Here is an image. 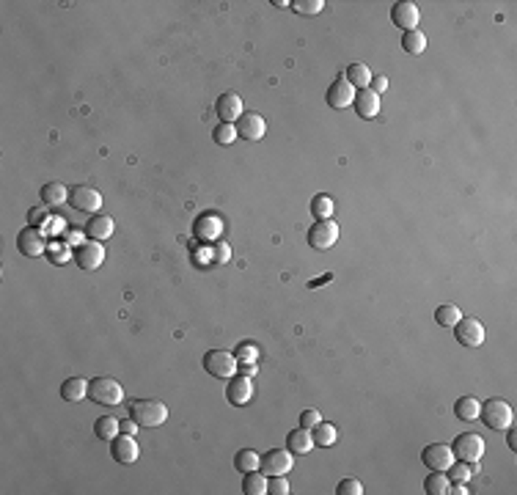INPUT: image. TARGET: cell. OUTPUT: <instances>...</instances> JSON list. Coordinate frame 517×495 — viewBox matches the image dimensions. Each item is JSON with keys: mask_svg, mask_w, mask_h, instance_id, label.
<instances>
[{"mask_svg": "<svg viewBox=\"0 0 517 495\" xmlns=\"http://www.w3.org/2000/svg\"><path fill=\"white\" fill-rule=\"evenodd\" d=\"M129 418L140 426H162L168 421V407L157 399H135L129 402Z\"/></svg>", "mask_w": 517, "mask_h": 495, "instance_id": "cell-1", "label": "cell"}, {"mask_svg": "<svg viewBox=\"0 0 517 495\" xmlns=\"http://www.w3.org/2000/svg\"><path fill=\"white\" fill-rule=\"evenodd\" d=\"M479 418H481V421H484V426H490V429H506V426H512L514 413H512L509 402H503V399H498V396H495V399L481 402Z\"/></svg>", "mask_w": 517, "mask_h": 495, "instance_id": "cell-2", "label": "cell"}, {"mask_svg": "<svg viewBox=\"0 0 517 495\" xmlns=\"http://www.w3.org/2000/svg\"><path fill=\"white\" fill-rule=\"evenodd\" d=\"M204 369H207V374H212L218 380H231L240 369V361H237V355H231L226 350H212L204 355Z\"/></svg>", "mask_w": 517, "mask_h": 495, "instance_id": "cell-3", "label": "cell"}, {"mask_svg": "<svg viewBox=\"0 0 517 495\" xmlns=\"http://www.w3.org/2000/svg\"><path fill=\"white\" fill-rule=\"evenodd\" d=\"M88 396H91L97 405L116 407V405L124 402V388H121L113 377H94V380H91V388H88Z\"/></svg>", "mask_w": 517, "mask_h": 495, "instance_id": "cell-4", "label": "cell"}, {"mask_svg": "<svg viewBox=\"0 0 517 495\" xmlns=\"http://www.w3.org/2000/svg\"><path fill=\"white\" fill-rule=\"evenodd\" d=\"M292 468H294V454L289 448H270L262 454L259 470L264 476H286Z\"/></svg>", "mask_w": 517, "mask_h": 495, "instance_id": "cell-5", "label": "cell"}, {"mask_svg": "<svg viewBox=\"0 0 517 495\" xmlns=\"http://www.w3.org/2000/svg\"><path fill=\"white\" fill-rule=\"evenodd\" d=\"M338 242V223L330 220H316L308 228V245L316 248V251H330V248Z\"/></svg>", "mask_w": 517, "mask_h": 495, "instance_id": "cell-6", "label": "cell"}, {"mask_svg": "<svg viewBox=\"0 0 517 495\" xmlns=\"http://www.w3.org/2000/svg\"><path fill=\"white\" fill-rule=\"evenodd\" d=\"M451 451H454V457L462 459V462H479L481 454H484V440H481V435H476V432H462V435H457V440L451 443Z\"/></svg>", "mask_w": 517, "mask_h": 495, "instance_id": "cell-7", "label": "cell"}, {"mask_svg": "<svg viewBox=\"0 0 517 495\" xmlns=\"http://www.w3.org/2000/svg\"><path fill=\"white\" fill-rule=\"evenodd\" d=\"M69 206H75L77 212H91L97 215L102 209V193L88 187V184H77L69 190Z\"/></svg>", "mask_w": 517, "mask_h": 495, "instance_id": "cell-8", "label": "cell"}, {"mask_svg": "<svg viewBox=\"0 0 517 495\" xmlns=\"http://www.w3.org/2000/svg\"><path fill=\"white\" fill-rule=\"evenodd\" d=\"M75 262H77L83 270H99L102 262H105V248H102V242L86 239V242L75 245Z\"/></svg>", "mask_w": 517, "mask_h": 495, "instance_id": "cell-9", "label": "cell"}, {"mask_svg": "<svg viewBox=\"0 0 517 495\" xmlns=\"http://www.w3.org/2000/svg\"><path fill=\"white\" fill-rule=\"evenodd\" d=\"M454 336L462 347H481L484 344V325L476 317H462L454 325Z\"/></svg>", "mask_w": 517, "mask_h": 495, "instance_id": "cell-10", "label": "cell"}, {"mask_svg": "<svg viewBox=\"0 0 517 495\" xmlns=\"http://www.w3.org/2000/svg\"><path fill=\"white\" fill-rule=\"evenodd\" d=\"M454 459H457V457H454L451 446H446V443H429V446H424V451H421V462H424L429 470H449Z\"/></svg>", "mask_w": 517, "mask_h": 495, "instance_id": "cell-11", "label": "cell"}, {"mask_svg": "<svg viewBox=\"0 0 517 495\" xmlns=\"http://www.w3.org/2000/svg\"><path fill=\"white\" fill-rule=\"evenodd\" d=\"M17 248H20L23 256L36 259V256L47 254V239H45V234H42L39 228L28 226V228H23V231L17 234Z\"/></svg>", "mask_w": 517, "mask_h": 495, "instance_id": "cell-12", "label": "cell"}, {"mask_svg": "<svg viewBox=\"0 0 517 495\" xmlns=\"http://www.w3.org/2000/svg\"><path fill=\"white\" fill-rule=\"evenodd\" d=\"M110 454L118 465H132L138 457H140V448L135 443V435H124L118 432L113 440H110Z\"/></svg>", "mask_w": 517, "mask_h": 495, "instance_id": "cell-13", "label": "cell"}, {"mask_svg": "<svg viewBox=\"0 0 517 495\" xmlns=\"http://www.w3.org/2000/svg\"><path fill=\"white\" fill-rule=\"evenodd\" d=\"M234 127H237V138L242 141H262L267 135V121L259 113H242Z\"/></svg>", "mask_w": 517, "mask_h": 495, "instance_id": "cell-14", "label": "cell"}, {"mask_svg": "<svg viewBox=\"0 0 517 495\" xmlns=\"http://www.w3.org/2000/svg\"><path fill=\"white\" fill-rule=\"evenodd\" d=\"M391 20L396 28H402L405 34L407 31H418V20H421V12L416 3H410V0H402V3H396L391 9Z\"/></svg>", "mask_w": 517, "mask_h": 495, "instance_id": "cell-15", "label": "cell"}, {"mask_svg": "<svg viewBox=\"0 0 517 495\" xmlns=\"http://www.w3.org/2000/svg\"><path fill=\"white\" fill-rule=\"evenodd\" d=\"M215 113L220 116V121H226V124H234L245 110H242V99H240V94H234V91H226V94H220L218 97V102H215Z\"/></svg>", "mask_w": 517, "mask_h": 495, "instance_id": "cell-16", "label": "cell"}, {"mask_svg": "<svg viewBox=\"0 0 517 495\" xmlns=\"http://www.w3.org/2000/svg\"><path fill=\"white\" fill-rule=\"evenodd\" d=\"M353 99H355V88H353L347 80H344V77H338V80L330 83V88H327V105H330V108L344 110V108L353 105Z\"/></svg>", "mask_w": 517, "mask_h": 495, "instance_id": "cell-17", "label": "cell"}, {"mask_svg": "<svg viewBox=\"0 0 517 495\" xmlns=\"http://www.w3.org/2000/svg\"><path fill=\"white\" fill-rule=\"evenodd\" d=\"M353 108H355V113H358L361 119H375V116L380 113L383 102H380V94H375L372 88H361V91H355Z\"/></svg>", "mask_w": 517, "mask_h": 495, "instance_id": "cell-18", "label": "cell"}, {"mask_svg": "<svg viewBox=\"0 0 517 495\" xmlns=\"http://www.w3.org/2000/svg\"><path fill=\"white\" fill-rule=\"evenodd\" d=\"M251 396H253V383H251V377H231L229 380V388H226V399L234 405V407H242V405H248L251 402Z\"/></svg>", "mask_w": 517, "mask_h": 495, "instance_id": "cell-19", "label": "cell"}, {"mask_svg": "<svg viewBox=\"0 0 517 495\" xmlns=\"http://www.w3.org/2000/svg\"><path fill=\"white\" fill-rule=\"evenodd\" d=\"M113 231H116V223H113V217H108V215H94V217L86 223L88 239H97V242H105L108 237H113Z\"/></svg>", "mask_w": 517, "mask_h": 495, "instance_id": "cell-20", "label": "cell"}, {"mask_svg": "<svg viewBox=\"0 0 517 495\" xmlns=\"http://www.w3.org/2000/svg\"><path fill=\"white\" fill-rule=\"evenodd\" d=\"M286 448H289L292 454H308V451L314 448V435H311V429H305V426L292 429V432L286 435Z\"/></svg>", "mask_w": 517, "mask_h": 495, "instance_id": "cell-21", "label": "cell"}, {"mask_svg": "<svg viewBox=\"0 0 517 495\" xmlns=\"http://www.w3.org/2000/svg\"><path fill=\"white\" fill-rule=\"evenodd\" d=\"M66 201H69V190H66L64 182H47V184L42 187V204H45L47 209H55V206H61V204H66Z\"/></svg>", "mask_w": 517, "mask_h": 495, "instance_id": "cell-22", "label": "cell"}, {"mask_svg": "<svg viewBox=\"0 0 517 495\" xmlns=\"http://www.w3.org/2000/svg\"><path fill=\"white\" fill-rule=\"evenodd\" d=\"M220 231H223V220L215 217V215H204V217L196 223V237L204 239V242H218Z\"/></svg>", "mask_w": 517, "mask_h": 495, "instance_id": "cell-23", "label": "cell"}, {"mask_svg": "<svg viewBox=\"0 0 517 495\" xmlns=\"http://www.w3.org/2000/svg\"><path fill=\"white\" fill-rule=\"evenodd\" d=\"M88 388H91L88 380H83V377H69V380L61 385V396H64L66 402H83V399L88 396Z\"/></svg>", "mask_w": 517, "mask_h": 495, "instance_id": "cell-24", "label": "cell"}, {"mask_svg": "<svg viewBox=\"0 0 517 495\" xmlns=\"http://www.w3.org/2000/svg\"><path fill=\"white\" fill-rule=\"evenodd\" d=\"M344 80H347L355 91H361V88H369V83H372V69L369 67H364V64H350L347 67V72L341 75Z\"/></svg>", "mask_w": 517, "mask_h": 495, "instance_id": "cell-25", "label": "cell"}, {"mask_svg": "<svg viewBox=\"0 0 517 495\" xmlns=\"http://www.w3.org/2000/svg\"><path fill=\"white\" fill-rule=\"evenodd\" d=\"M479 410H481V402H479L476 396H462V399H457V405H454V415H457L459 421H476V418H479Z\"/></svg>", "mask_w": 517, "mask_h": 495, "instance_id": "cell-26", "label": "cell"}, {"mask_svg": "<svg viewBox=\"0 0 517 495\" xmlns=\"http://www.w3.org/2000/svg\"><path fill=\"white\" fill-rule=\"evenodd\" d=\"M94 432H97V437L99 440H113L118 432H121V421L118 418H113V415H102V418H97V424H94Z\"/></svg>", "mask_w": 517, "mask_h": 495, "instance_id": "cell-27", "label": "cell"}, {"mask_svg": "<svg viewBox=\"0 0 517 495\" xmlns=\"http://www.w3.org/2000/svg\"><path fill=\"white\" fill-rule=\"evenodd\" d=\"M311 435H314V446H322V448H327V446H333L338 440V429L333 424H327V421H319L311 429Z\"/></svg>", "mask_w": 517, "mask_h": 495, "instance_id": "cell-28", "label": "cell"}, {"mask_svg": "<svg viewBox=\"0 0 517 495\" xmlns=\"http://www.w3.org/2000/svg\"><path fill=\"white\" fill-rule=\"evenodd\" d=\"M259 465H262V457H259V451H253V448H240L237 457H234V468H237L240 473L259 470Z\"/></svg>", "mask_w": 517, "mask_h": 495, "instance_id": "cell-29", "label": "cell"}, {"mask_svg": "<svg viewBox=\"0 0 517 495\" xmlns=\"http://www.w3.org/2000/svg\"><path fill=\"white\" fill-rule=\"evenodd\" d=\"M242 492L245 495H264L267 492V479L262 470H248L242 479Z\"/></svg>", "mask_w": 517, "mask_h": 495, "instance_id": "cell-30", "label": "cell"}, {"mask_svg": "<svg viewBox=\"0 0 517 495\" xmlns=\"http://www.w3.org/2000/svg\"><path fill=\"white\" fill-rule=\"evenodd\" d=\"M449 487H451V481H449L446 470H432V473L427 476V481H424L427 495H446V492H449Z\"/></svg>", "mask_w": 517, "mask_h": 495, "instance_id": "cell-31", "label": "cell"}, {"mask_svg": "<svg viewBox=\"0 0 517 495\" xmlns=\"http://www.w3.org/2000/svg\"><path fill=\"white\" fill-rule=\"evenodd\" d=\"M333 209H336V204H333L330 195H325V193L314 195V201H311V215H314L316 220H330Z\"/></svg>", "mask_w": 517, "mask_h": 495, "instance_id": "cell-32", "label": "cell"}, {"mask_svg": "<svg viewBox=\"0 0 517 495\" xmlns=\"http://www.w3.org/2000/svg\"><path fill=\"white\" fill-rule=\"evenodd\" d=\"M402 47H405V53H410V56H421V53L427 50V36H424L421 31H407V34L402 36Z\"/></svg>", "mask_w": 517, "mask_h": 495, "instance_id": "cell-33", "label": "cell"}, {"mask_svg": "<svg viewBox=\"0 0 517 495\" xmlns=\"http://www.w3.org/2000/svg\"><path fill=\"white\" fill-rule=\"evenodd\" d=\"M459 319H462V311L457 306H438L435 309V322L440 328H454Z\"/></svg>", "mask_w": 517, "mask_h": 495, "instance_id": "cell-34", "label": "cell"}, {"mask_svg": "<svg viewBox=\"0 0 517 495\" xmlns=\"http://www.w3.org/2000/svg\"><path fill=\"white\" fill-rule=\"evenodd\" d=\"M476 470H479V465H476V462H462V459L457 462V459H454V462H451V468H449L446 473H449V481H468V479H470Z\"/></svg>", "mask_w": 517, "mask_h": 495, "instance_id": "cell-35", "label": "cell"}, {"mask_svg": "<svg viewBox=\"0 0 517 495\" xmlns=\"http://www.w3.org/2000/svg\"><path fill=\"white\" fill-rule=\"evenodd\" d=\"M212 138H215V141H218L220 146H231V143L237 141V127H234V124H226V121H220V124L215 127Z\"/></svg>", "mask_w": 517, "mask_h": 495, "instance_id": "cell-36", "label": "cell"}, {"mask_svg": "<svg viewBox=\"0 0 517 495\" xmlns=\"http://www.w3.org/2000/svg\"><path fill=\"white\" fill-rule=\"evenodd\" d=\"M292 9L297 14H303V17H314V14H319L325 9V0H294Z\"/></svg>", "mask_w": 517, "mask_h": 495, "instance_id": "cell-37", "label": "cell"}, {"mask_svg": "<svg viewBox=\"0 0 517 495\" xmlns=\"http://www.w3.org/2000/svg\"><path fill=\"white\" fill-rule=\"evenodd\" d=\"M210 256H212V262L215 265H226L229 259H231V248L226 245V242H212V251H210Z\"/></svg>", "mask_w": 517, "mask_h": 495, "instance_id": "cell-38", "label": "cell"}, {"mask_svg": "<svg viewBox=\"0 0 517 495\" xmlns=\"http://www.w3.org/2000/svg\"><path fill=\"white\" fill-rule=\"evenodd\" d=\"M336 492L338 495H364V484L358 479H344V481H338Z\"/></svg>", "mask_w": 517, "mask_h": 495, "instance_id": "cell-39", "label": "cell"}, {"mask_svg": "<svg viewBox=\"0 0 517 495\" xmlns=\"http://www.w3.org/2000/svg\"><path fill=\"white\" fill-rule=\"evenodd\" d=\"M47 251H50V259H53L55 265H64V262H69V259L75 256V251H69V248H64V245H50Z\"/></svg>", "mask_w": 517, "mask_h": 495, "instance_id": "cell-40", "label": "cell"}, {"mask_svg": "<svg viewBox=\"0 0 517 495\" xmlns=\"http://www.w3.org/2000/svg\"><path fill=\"white\" fill-rule=\"evenodd\" d=\"M267 492H273V495H289V481H286V476H270Z\"/></svg>", "mask_w": 517, "mask_h": 495, "instance_id": "cell-41", "label": "cell"}, {"mask_svg": "<svg viewBox=\"0 0 517 495\" xmlns=\"http://www.w3.org/2000/svg\"><path fill=\"white\" fill-rule=\"evenodd\" d=\"M319 421H322V415L316 410H303L300 413V426H305V429H314Z\"/></svg>", "mask_w": 517, "mask_h": 495, "instance_id": "cell-42", "label": "cell"}, {"mask_svg": "<svg viewBox=\"0 0 517 495\" xmlns=\"http://www.w3.org/2000/svg\"><path fill=\"white\" fill-rule=\"evenodd\" d=\"M45 220H47V206H42V209L34 206V209L28 212V223H31V226H39V223H45Z\"/></svg>", "mask_w": 517, "mask_h": 495, "instance_id": "cell-43", "label": "cell"}, {"mask_svg": "<svg viewBox=\"0 0 517 495\" xmlns=\"http://www.w3.org/2000/svg\"><path fill=\"white\" fill-rule=\"evenodd\" d=\"M369 88H372L375 94H383V91L388 88V77H383V75H372V83H369Z\"/></svg>", "mask_w": 517, "mask_h": 495, "instance_id": "cell-44", "label": "cell"}, {"mask_svg": "<svg viewBox=\"0 0 517 495\" xmlns=\"http://www.w3.org/2000/svg\"><path fill=\"white\" fill-rule=\"evenodd\" d=\"M138 429H140V424H138L135 418H124V421H121V432H124V435H135Z\"/></svg>", "mask_w": 517, "mask_h": 495, "instance_id": "cell-45", "label": "cell"}, {"mask_svg": "<svg viewBox=\"0 0 517 495\" xmlns=\"http://www.w3.org/2000/svg\"><path fill=\"white\" fill-rule=\"evenodd\" d=\"M256 358V350L253 347H242L240 352H237V361H253Z\"/></svg>", "mask_w": 517, "mask_h": 495, "instance_id": "cell-46", "label": "cell"}, {"mask_svg": "<svg viewBox=\"0 0 517 495\" xmlns=\"http://www.w3.org/2000/svg\"><path fill=\"white\" fill-rule=\"evenodd\" d=\"M506 429H509V435H506V443H509V448H512V451H517V432H514L512 426H506Z\"/></svg>", "mask_w": 517, "mask_h": 495, "instance_id": "cell-47", "label": "cell"}]
</instances>
